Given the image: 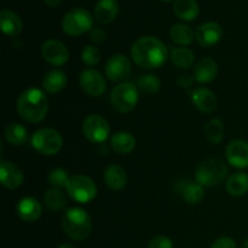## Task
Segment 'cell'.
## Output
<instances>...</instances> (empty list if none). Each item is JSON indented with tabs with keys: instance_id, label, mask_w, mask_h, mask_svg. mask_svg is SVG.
<instances>
[{
	"instance_id": "obj_1",
	"label": "cell",
	"mask_w": 248,
	"mask_h": 248,
	"mask_svg": "<svg viewBox=\"0 0 248 248\" xmlns=\"http://www.w3.org/2000/svg\"><path fill=\"white\" fill-rule=\"evenodd\" d=\"M131 56L140 67L156 69L165 64L169 57V51L160 39L155 36H143L132 45Z\"/></svg>"
},
{
	"instance_id": "obj_2",
	"label": "cell",
	"mask_w": 248,
	"mask_h": 248,
	"mask_svg": "<svg viewBox=\"0 0 248 248\" xmlns=\"http://www.w3.org/2000/svg\"><path fill=\"white\" fill-rule=\"evenodd\" d=\"M16 108L21 118L28 123H41L48 110L47 97L41 90L35 87L27 89L17 99Z\"/></svg>"
},
{
	"instance_id": "obj_3",
	"label": "cell",
	"mask_w": 248,
	"mask_h": 248,
	"mask_svg": "<svg viewBox=\"0 0 248 248\" xmlns=\"http://www.w3.org/2000/svg\"><path fill=\"white\" fill-rule=\"evenodd\" d=\"M62 228L69 239L84 241L91 234V218L82 208H69L62 217Z\"/></svg>"
},
{
	"instance_id": "obj_4",
	"label": "cell",
	"mask_w": 248,
	"mask_h": 248,
	"mask_svg": "<svg viewBox=\"0 0 248 248\" xmlns=\"http://www.w3.org/2000/svg\"><path fill=\"white\" fill-rule=\"evenodd\" d=\"M93 26V17L87 10L77 7L64 15L62 19V28L65 34L70 36L82 35L91 31Z\"/></svg>"
},
{
	"instance_id": "obj_5",
	"label": "cell",
	"mask_w": 248,
	"mask_h": 248,
	"mask_svg": "<svg viewBox=\"0 0 248 248\" xmlns=\"http://www.w3.org/2000/svg\"><path fill=\"white\" fill-rule=\"evenodd\" d=\"M227 176V165L217 159L206 160L196 169V181L202 186H219Z\"/></svg>"
},
{
	"instance_id": "obj_6",
	"label": "cell",
	"mask_w": 248,
	"mask_h": 248,
	"mask_svg": "<svg viewBox=\"0 0 248 248\" xmlns=\"http://www.w3.org/2000/svg\"><path fill=\"white\" fill-rule=\"evenodd\" d=\"M34 149L43 155H55L62 149L63 138L58 131L53 128H41L31 138Z\"/></svg>"
},
{
	"instance_id": "obj_7",
	"label": "cell",
	"mask_w": 248,
	"mask_h": 248,
	"mask_svg": "<svg viewBox=\"0 0 248 248\" xmlns=\"http://www.w3.org/2000/svg\"><path fill=\"white\" fill-rule=\"evenodd\" d=\"M110 102L120 113H130L138 103V89L132 82H121L113 89Z\"/></svg>"
},
{
	"instance_id": "obj_8",
	"label": "cell",
	"mask_w": 248,
	"mask_h": 248,
	"mask_svg": "<svg viewBox=\"0 0 248 248\" xmlns=\"http://www.w3.org/2000/svg\"><path fill=\"white\" fill-rule=\"evenodd\" d=\"M68 195L79 203H87L93 200L97 195V186L90 177L78 174L70 177L67 186Z\"/></svg>"
},
{
	"instance_id": "obj_9",
	"label": "cell",
	"mask_w": 248,
	"mask_h": 248,
	"mask_svg": "<svg viewBox=\"0 0 248 248\" xmlns=\"http://www.w3.org/2000/svg\"><path fill=\"white\" fill-rule=\"evenodd\" d=\"M82 132L90 142L98 144V143H103L108 140L110 128H109L107 119L101 115H97V114H91L84 120Z\"/></svg>"
},
{
	"instance_id": "obj_10",
	"label": "cell",
	"mask_w": 248,
	"mask_h": 248,
	"mask_svg": "<svg viewBox=\"0 0 248 248\" xmlns=\"http://www.w3.org/2000/svg\"><path fill=\"white\" fill-rule=\"evenodd\" d=\"M43 58L51 65L61 67L64 65L69 60V51L67 46L58 40H46L41 46Z\"/></svg>"
},
{
	"instance_id": "obj_11",
	"label": "cell",
	"mask_w": 248,
	"mask_h": 248,
	"mask_svg": "<svg viewBox=\"0 0 248 248\" xmlns=\"http://www.w3.org/2000/svg\"><path fill=\"white\" fill-rule=\"evenodd\" d=\"M132 72V65L126 56L118 53L113 55L106 64V74L111 81H124Z\"/></svg>"
},
{
	"instance_id": "obj_12",
	"label": "cell",
	"mask_w": 248,
	"mask_h": 248,
	"mask_svg": "<svg viewBox=\"0 0 248 248\" xmlns=\"http://www.w3.org/2000/svg\"><path fill=\"white\" fill-rule=\"evenodd\" d=\"M79 82L84 92H86L89 96L98 97L102 96L106 91V80L102 77L99 72L94 69H86L80 74Z\"/></svg>"
},
{
	"instance_id": "obj_13",
	"label": "cell",
	"mask_w": 248,
	"mask_h": 248,
	"mask_svg": "<svg viewBox=\"0 0 248 248\" xmlns=\"http://www.w3.org/2000/svg\"><path fill=\"white\" fill-rule=\"evenodd\" d=\"M223 36V28L217 22H206L196 29L195 38L203 47H211L220 41Z\"/></svg>"
},
{
	"instance_id": "obj_14",
	"label": "cell",
	"mask_w": 248,
	"mask_h": 248,
	"mask_svg": "<svg viewBox=\"0 0 248 248\" xmlns=\"http://www.w3.org/2000/svg\"><path fill=\"white\" fill-rule=\"evenodd\" d=\"M227 160L236 169L248 167V143L246 140H235L229 143L227 148Z\"/></svg>"
},
{
	"instance_id": "obj_15",
	"label": "cell",
	"mask_w": 248,
	"mask_h": 248,
	"mask_svg": "<svg viewBox=\"0 0 248 248\" xmlns=\"http://www.w3.org/2000/svg\"><path fill=\"white\" fill-rule=\"evenodd\" d=\"M22 170L16 164L10 161H1L0 165V181L7 189H17L23 183Z\"/></svg>"
},
{
	"instance_id": "obj_16",
	"label": "cell",
	"mask_w": 248,
	"mask_h": 248,
	"mask_svg": "<svg viewBox=\"0 0 248 248\" xmlns=\"http://www.w3.org/2000/svg\"><path fill=\"white\" fill-rule=\"evenodd\" d=\"M218 75V64L210 57H203L194 68V79L200 84L212 82Z\"/></svg>"
},
{
	"instance_id": "obj_17",
	"label": "cell",
	"mask_w": 248,
	"mask_h": 248,
	"mask_svg": "<svg viewBox=\"0 0 248 248\" xmlns=\"http://www.w3.org/2000/svg\"><path fill=\"white\" fill-rule=\"evenodd\" d=\"M191 102L202 113H212L217 108V97L211 90L199 87L191 92Z\"/></svg>"
},
{
	"instance_id": "obj_18",
	"label": "cell",
	"mask_w": 248,
	"mask_h": 248,
	"mask_svg": "<svg viewBox=\"0 0 248 248\" xmlns=\"http://www.w3.org/2000/svg\"><path fill=\"white\" fill-rule=\"evenodd\" d=\"M16 211L21 219H23L24 222L31 223L35 222V220L40 218L43 208H41L40 202L38 200L27 196V198H23L22 200L18 201Z\"/></svg>"
},
{
	"instance_id": "obj_19",
	"label": "cell",
	"mask_w": 248,
	"mask_h": 248,
	"mask_svg": "<svg viewBox=\"0 0 248 248\" xmlns=\"http://www.w3.org/2000/svg\"><path fill=\"white\" fill-rule=\"evenodd\" d=\"M119 14V4L116 0H99L93 9V17L102 24H109Z\"/></svg>"
},
{
	"instance_id": "obj_20",
	"label": "cell",
	"mask_w": 248,
	"mask_h": 248,
	"mask_svg": "<svg viewBox=\"0 0 248 248\" xmlns=\"http://www.w3.org/2000/svg\"><path fill=\"white\" fill-rule=\"evenodd\" d=\"M104 183L114 191L123 190L127 184L126 171L119 165H110L104 171Z\"/></svg>"
},
{
	"instance_id": "obj_21",
	"label": "cell",
	"mask_w": 248,
	"mask_h": 248,
	"mask_svg": "<svg viewBox=\"0 0 248 248\" xmlns=\"http://www.w3.org/2000/svg\"><path fill=\"white\" fill-rule=\"evenodd\" d=\"M0 26H1V31L7 36L19 35L23 28L21 17L9 9H4L0 12Z\"/></svg>"
},
{
	"instance_id": "obj_22",
	"label": "cell",
	"mask_w": 248,
	"mask_h": 248,
	"mask_svg": "<svg viewBox=\"0 0 248 248\" xmlns=\"http://www.w3.org/2000/svg\"><path fill=\"white\" fill-rule=\"evenodd\" d=\"M176 188L178 190V193L183 196L184 201L186 203H189V205H198L205 198L202 186L199 183L181 181L177 183Z\"/></svg>"
},
{
	"instance_id": "obj_23",
	"label": "cell",
	"mask_w": 248,
	"mask_h": 248,
	"mask_svg": "<svg viewBox=\"0 0 248 248\" xmlns=\"http://www.w3.org/2000/svg\"><path fill=\"white\" fill-rule=\"evenodd\" d=\"M68 78L64 72L60 69L48 70L43 79V86L48 93H58L67 86Z\"/></svg>"
},
{
	"instance_id": "obj_24",
	"label": "cell",
	"mask_w": 248,
	"mask_h": 248,
	"mask_svg": "<svg viewBox=\"0 0 248 248\" xmlns=\"http://www.w3.org/2000/svg\"><path fill=\"white\" fill-rule=\"evenodd\" d=\"M173 11L178 18L190 22L199 16V5L195 0H176L173 5Z\"/></svg>"
},
{
	"instance_id": "obj_25",
	"label": "cell",
	"mask_w": 248,
	"mask_h": 248,
	"mask_svg": "<svg viewBox=\"0 0 248 248\" xmlns=\"http://www.w3.org/2000/svg\"><path fill=\"white\" fill-rule=\"evenodd\" d=\"M110 145L114 152H116L118 154H128L135 149L136 140L130 132L120 131L111 137Z\"/></svg>"
},
{
	"instance_id": "obj_26",
	"label": "cell",
	"mask_w": 248,
	"mask_h": 248,
	"mask_svg": "<svg viewBox=\"0 0 248 248\" xmlns=\"http://www.w3.org/2000/svg\"><path fill=\"white\" fill-rule=\"evenodd\" d=\"M227 191L232 196H242L248 193V174L237 172L232 174L227 181Z\"/></svg>"
},
{
	"instance_id": "obj_27",
	"label": "cell",
	"mask_w": 248,
	"mask_h": 248,
	"mask_svg": "<svg viewBox=\"0 0 248 248\" xmlns=\"http://www.w3.org/2000/svg\"><path fill=\"white\" fill-rule=\"evenodd\" d=\"M172 63L176 67L182 68V69H189L193 67L194 62H195V55L193 51L188 47H176L171 51Z\"/></svg>"
},
{
	"instance_id": "obj_28",
	"label": "cell",
	"mask_w": 248,
	"mask_h": 248,
	"mask_svg": "<svg viewBox=\"0 0 248 248\" xmlns=\"http://www.w3.org/2000/svg\"><path fill=\"white\" fill-rule=\"evenodd\" d=\"M44 202L51 212H58V211H62L67 205V196L61 189L52 188L45 193Z\"/></svg>"
},
{
	"instance_id": "obj_29",
	"label": "cell",
	"mask_w": 248,
	"mask_h": 248,
	"mask_svg": "<svg viewBox=\"0 0 248 248\" xmlns=\"http://www.w3.org/2000/svg\"><path fill=\"white\" fill-rule=\"evenodd\" d=\"M170 36L174 43L179 45H190L194 41V31L184 23H177L172 26L170 31Z\"/></svg>"
},
{
	"instance_id": "obj_30",
	"label": "cell",
	"mask_w": 248,
	"mask_h": 248,
	"mask_svg": "<svg viewBox=\"0 0 248 248\" xmlns=\"http://www.w3.org/2000/svg\"><path fill=\"white\" fill-rule=\"evenodd\" d=\"M5 138L12 145H22L28 140V131L19 124H10L5 128Z\"/></svg>"
},
{
	"instance_id": "obj_31",
	"label": "cell",
	"mask_w": 248,
	"mask_h": 248,
	"mask_svg": "<svg viewBox=\"0 0 248 248\" xmlns=\"http://www.w3.org/2000/svg\"><path fill=\"white\" fill-rule=\"evenodd\" d=\"M205 135L211 143L219 144L224 137V125L220 119L216 118L208 121L205 126Z\"/></svg>"
},
{
	"instance_id": "obj_32",
	"label": "cell",
	"mask_w": 248,
	"mask_h": 248,
	"mask_svg": "<svg viewBox=\"0 0 248 248\" xmlns=\"http://www.w3.org/2000/svg\"><path fill=\"white\" fill-rule=\"evenodd\" d=\"M160 86H161V82H160V79L156 77V75H153V74L142 75V77L138 78L137 80V89L140 90L143 93H148V94L156 93V92L160 90Z\"/></svg>"
},
{
	"instance_id": "obj_33",
	"label": "cell",
	"mask_w": 248,
	"mask_h": 248,
	"mask_svg": "<svg viewBox=\"0 0 248 248\" xmlns=\"http://www.w3.org/2000/svg\"><path fill=\"white\" fill-rule=\"evenodd\" d=\"M70 177H68L67 172L63 169H53L52 171L48 173V183L53 186V188H65L67 186L68 181Z\"/></svg>"
},
{
	"instance_id": "obj_34",
	"label": "cell",
	"mask_w": 248,
	"mask_h": 248,
	"mask_svg": "<svg viewBox=\"0 0 248 248\" xmlns=\"http://www.w3.org/2000/svg\"><path fill=\"white\" fill-rule=\"evenodd\" d=\"M81 60L89 67H93L101 61V51L92 45L85 46L81 52Z\"/></svg>"
},
{
	"instance_id": "obj_35",
	"label": "cell",
	"mask_w": 248,
	"mask_h": 248,
	"mask_svg": "<svg viewBox=\"0 0 248 248\" xmlns=\"http://www.w3.org/2000/svg\"><path fill=\"white\" fill-rule=\"evenodd\" d=\"M149 248H173V244L172 240L167 236H159L153 237L149 241Z\"/></svg>"
},
{
	"instance_id": "obj_36",
	"label": "cell",
	"mask_w": 248,
	"mask_h": 248,
	"mask_svg": "<svg viewBox=\"0 0 248 248\" xmlns=\"http://www.w3.org/2000/svg\"><path fill=\"white\" fill-rule=\"evenodd\" d=\"M211 248H236V244H235V241L232 237L223 236L216 240V241L211 245Z\"/></svg>"
},
{
	"instance_id": "obj_37",
	"label": "cell",
	"mask_w": 248,
	"mask_h": 248,
	"mask_svg": "<svg viewBox=\"0 0 248 248\" xmlns=\"http://www.w3.org/2000/svg\"><path fill=\"white\" fill-rule=\"evenodd\" d=\"M90 38L93 43L101 44L106 40L107 34L102 28H92L91 31H90Z\"/></svg>"
},
{
	"instance_id": "obj_38",
	"label": "cell",
	"mask_w": 248,
	"mask_h": 248,
	"mask_svg": "<svg viewBox=\"0 0 248 248\" xmlns=\"http://www.w3.org/2000/svg\"><path fill=\"white\" fill-rule=\"evenodd\" d=\"M193 82H194L193 77L189 74H182L181 77L178 78V85L181 87H183V89H188V87H190L191 85H193Z\"/></svg>"
},
{
	"instance_id": "obj_39",
	"label": "cell",
	"mask_w": 248,
	"mask_h": 248,
	"mask_svg": "<svg viewBox=\"0 0 248 248\" xmlns=\"http://www.w3.org/2000/svg\"><path fill=\"white\" fill-rule=\"evenodd\" d=\"M61 1H62V0H44V2H45V4L50 7L58 6V5L61 4Z\"/></svg>"
},
{
	"instance_id": "obj_40",
	"label": "cell",
	"mask_w": 248,
	"mask_h": 248,
	"mask_svg": "<svg viewBox=\"0 0 248 248\" xmlns=\"http://www.w3.org/2000/svg\"><path fill=\"white\" fill-rule=\"evenodd\" d=\"M57 248H75V247L70 244H62V245H60Z\"/></svg>"
},
{
	"instance_id": "obj_41",
	"label": "cell",
	"mask_w": 248,
	"mask_h": 248,
	"mask_svg": "<svg viewBox=\"0 0 248 248\" xmlns=\"http://www.w3.org/2000/svg\"><path fill=\"white\" fill-rule=\"evenodd\" d=\"M241 248H248V239L245 240V241H244V244H242Z\"/></svg>"
},
{
	"instance_id": "obj_42",
	"label": "cell",
	"mask_w": 248,
	"mask_h": 248,
	"mask_svg": "<svg viewBox=\"0 0 248 248\" xmlns=\"http://www.w3.org/2000/svg\"><path fill=\"white\" fill-rule=\"evenodd\" d=\"M161 1H166V2H170V1H173V0H161Z\"/></svg>"
}]
</instances>
